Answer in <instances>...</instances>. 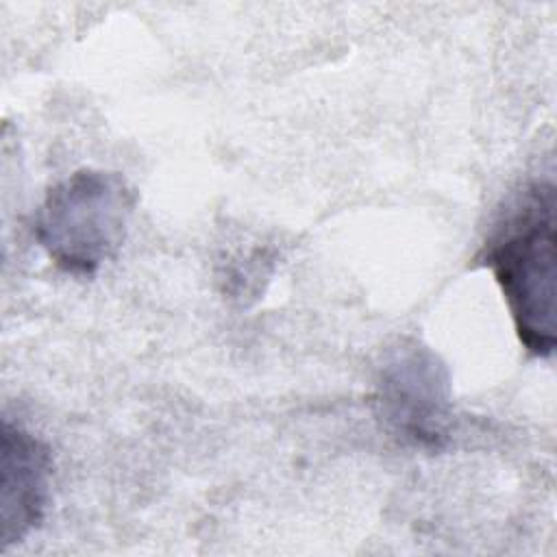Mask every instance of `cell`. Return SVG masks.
<instances>
[{"label": "cell", "mask_w": 557, "mask_h": 557, "mask_svg": "<svg viewBox=\"0 0 557 557\" xmlns=\"http://www.w3.org/2000/svg\"><path fill=\"white\" fill-rule=\"evenodd\" d=\"M133 207L135 194L120 174L85 168L48 191L35 237L57 268L91 276L122 248Z\"/></svg>", "instance_id": "7a4b0ae2"}, {"label": "cell", "mask_w": 557, "mask_h": 557, "mask_svg": "<svg viewBox=\"0 0 557 557\" xmlns=\"http://www.w3.org/2000/svg\"><path fill=\"white\" fill-rule=\"evenodd\" d=\"M509 307L516 333L533 357L555 352V187H527L483 250Z\"/></svg>", "instance_id": "6da1fadb"}, {"label": "cell", "mask_w": 557, "mask_h": 557, "mask_svg": "<svg viewBox=\"0 0 557 557\" xmlns=\"http://www.w3.org/2000/svg\"><path fill=\"white\" fill-rule=\"evenodd\" d=\"M376 405L387 426L405 442L442 446L450 407L444 363L418 342L398 346L379 370Z\"/></svg>", "instance_id": "3957f363"}, {"label": "cell", "mask_w": 557, "mask_h": 557, "mask_svg": "<svg viewBox=\"0 0 557 557\" xmlns=\"http://www.w3.org/2000/svg\"><path fill=\"white\" fill-rule=\"evenodd\" d=\"M50 453L22 426H2V548L22 542L39 527L50 494Z\"/></svg>", "instance_id": "277c9868"}]
</instances>
